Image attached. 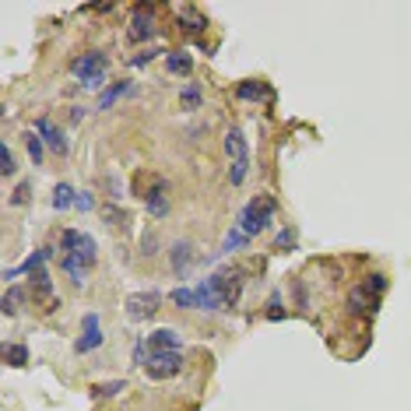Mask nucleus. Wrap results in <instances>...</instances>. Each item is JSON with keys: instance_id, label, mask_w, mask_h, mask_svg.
Instances as JSON below:
<instances>
[{"instance_id": "nucleus-34", "label": "nucleus", "mask_w": 411, "mask_h": 411, "mask_svg": "<svg viewBox=\"0 0 411 411\" xmlns=\"http://www.w3.org/2000/svg\"><path fill=\"white\" fill-rule=\"evenodd\" d=\"M74 208H81V211H91V208H95V197H91L88 190H78V200H74Z\"/></svg>"}, {"instance_id": "nucleus-21", "label": "nucleus", "mask_w": 411, "mask_h": 411, "mask_svg": "<svg viewBox=\"0 0 411 411\" xmlns=\"http://www.w3.org/2000/svg\"><path fill=\"white\" fill-rule=\"evenodd\" d=\"M180 310H197V292L193 288H173V295H169Z\"/></svg>"}, {"instance_id": "nucleus-9", "label": "nucleus", "mask_w": 411, "mask_h": 411, "mask_svg": "<svg viewBox=\"0 0 411 411\" xmlns=\"http://www.w3.org/2000/svg\"><path fill=\"white\" fill-rule=\"evenodd\" d=\"M35 134H42V141L49 144V151L67 155V137H64L60 127H53V120H49V116H39V120H35Z\"/></svg>"}, {"instance_id": "nucleus-5", "label": "nucleus", "mask_w": 411, "mask_h": 411, "mask_svg": "<svg viewBox=\"0 0 411 411\" xmlns=\"http://www.w3.org/2000/svg\"><path fill=\"white\" fill-rule=\"evenodd\" d=\"M211 285L222 299V310H232L236 299H239V288H243V274L239 271H218V274H211Z\"/></svg>"}, {"instance_id": "nucleus-24", "label": "nucleus", "mask_w": 411, "mask_h": 411, "mask_svg": "<svg viewBox=\"0 0 411 411\" xmlns=\"http://www.w3.org/2000/svg\"><path fill=\"white\" fill-rule=\"evenodd\" d=\"M4 362L25 366V362H28V348H25V344H4Z\"/></svg>"}, {"instance_id": "nucleus-7", "label": "nucleus", "mask_w": 411, "mask_h": 411, "mask_svg": "<svg viewBox=\"0 0 411 411\" xmlns=\"http://www.w3.org/2000/svg\"><path fill=\"white\" fill-rule=\"evenodd\" d=\"M159 302H162V292H134L130 299H127V317L130 320H144V317H151L159 310Z\"/></svg>"}, {"instance_id": "nucleus-31", "label": "nucleus", "mask_w": 411, "mask_h": 411, "mask_svg": "<svg viewBox=\"0 0 411 411\" xmlns=\"http://www.w3.org/2000/svg\"><path fill=\"white\" fill-rule=\"evenodd\" d=\"M102 218H106V225H120L127 215H123V211H116V204H106V208H102Z\"/></svg>"}, {"instance_id": "nucleus-20", "label": "nucleus", "mask_w": 411, "mask_h": 411, "mask_svg": "<svg viewBox=\"0 0 411 411\" xmlns=\"http://www.w3.org/2000/svg\"><path fill=\"white\" fill-rule=\"evenodd\" d=\"M180 21H183L186 32H204V25H208V21H204V15H197L193 8H180Z\"/></svg>"}, {"instance_id": "nucleus-27", "label": "nucleus", "mask_w": 411, "mask_h": 411, "mask_svg": "<svg viewBox=\"0 0 411 411\" xmlns=\"http://www.w3.org/2000/svg\"><path fill=\"white\" fill-rule=\"evenodd\" d=\"M120 390H127V383H123V380H113V383H98V387H91V397H116Z\"/></svg>"}, {"instance_id": "nucleus-29", "label": "nucleus", "mask_w": 411, "mask_h": 411, "mask_svg": "<svg viewBox=\"0 0 411 411\" xmlns=\"http://www.w3.org/2000/svg\"><path fill=\"white\" fill-rule=\"evenodd\" d=\"M180 98H183V106H186V110H197L204 95H200V88H197V85H186V88L180 91Z\"/></svg>"}, {"instance_id": "nucleus-12", "label": "nucleus", "mask_w": 411, "mask_h": 411, "mask_svg": "<svg viewBox=\"0 0 411 411\" xmlns=\"http://www.w3.org/2000/svg\"><path fill=\"white\" fill-rule=\"evenodd\" d=\"M193 256H197V253H193V243H190V239H176L173 250H169L173 271H176V274H186V268L193 264Z\"/></svg>"}, {"instance_id": "nucleus-23", "label": "nucleus", "mask_w": 411, "mask_h": 411, "mask_svg": "<svg viewBox=\"0 0 411 411\" xmlns=\"http://www.w3.org/2000/svg\"><path fill=\"white\" fill-rule=\"evenodd\" d=\"M42 137L32 130V134H25V148H28V159H32V166H42Z\"/></svg>"}, {"instance_id": "nucleus-8", "label": "nucleus", "mask_w": 411, "mask_h": 411, "mask_svg": "<svg viewBox=\"0 0 411 411\" xmlns=\"http://www.w3.org/2000/svg\"><path fill=\"white\" fill-rule=\"evenodd\" d=\"M71 71H74L81 81H88L91 74H102V71H106V53H102V49L81 53V57H74V60H71Z\"/></svg>"}, {"instance_id": "nucleus-37", "label": "nucleus", "mask_w": 411, "mask_h": 411, "mask_svg": "<svg viewBox=\"0 0 411 411\" xmlns=\"http://www.w3.org/2000/svg\"><path fill=\"white\" fill-rule=\"evenodd\" d=\"M141 246H144V253H148V256H151V253H159V250H155V246H159V239H155V232H148V236L141 239Z\"/></svg>"}, {"instance_id": "nucleus-13", "label": "nucleus", "mask_w": 411, "mask_h": 411, "mask_svg": "<svg viewBox=\"0 0 411 411\" xmlns=\"http://www.w3.org/2000/svg\"><path fill=\"white\" fill-rule=\"evenodd\" d=\"M144 208H148L151 218H166V215H169V193H166V183H159L155 190L144 197Z\"/></svg>"}, {"instance_id": "nucleus-4", "label": "nucleus", "mask_w": 411, "mask_h": 411, "mask_svg": "<svg viewBox=\"0 0 411 411\" xmlns=\"http://www.w3.org/2000/svg\"><path fill=\"white\" fill-rule=\"evenodd\" d=\"M183 369V355L180 351H148V362H144V373L151 380H169Z\"/></svg>"}, {"instance_id": "nucleus-28", "label": "nucleus", "mask_w": 411, "mask_h": 411, "mask_svg": "<svg viewBox=\"0 0 411 411\" xmlns=\"http://www.w3.org/2000/svg\"><path fill=\"white\" fill-rule=\"evenodd\" d=\"M15 169H18V166H15V155H11V148H8V144H0V176L8 180V176H15Z\"/></svg>"}, {"instance_id": "nucleus-18", "label": "nucleus", "mask_w": 411, "mask_h": 411, "mask_svg": "<svg viewBox=\"0 0 411 411\" xmlns=\"http://www.w3.org/2000/svg\"><path fill=\"white\" fill-rule=\"evenodd\" d=\"M21 302H25V288H21V285H11V288L4 292V317H15V313L21 310Z\"/></svg>"}, {"instance_id": "nucleus-15", "label": "nucleus", "mask_w": 411, "mask_h": 411, "mask_svg": "<svg viewBox=\"0 0 411 411\" xmlns=\"http://www.w3.org/2000/svg\"><path fill=\"white\" fill-rule=\"evenodd\" d=\"M130 91V81H116V85H110L106 91L98 95V102H95V110L102 113V110H113V102H120L123 95Z\"/></svg>"}, {"instance_id": "nucleus-14", "label": "nucleus", "mask_w": 411, "mask_h": 411, "mask_svg": "<svg viewBox=\"0 0 411 411\" xmlns=\"http://www.w3.org/2000/svg\"><path fill=\"white\" fill-rule=\"evenodd\" d=\"M193 292H197V310H222V299H218L211 278H208V281H200Z\"/></svg>"}, {"instance_id": "nucleus-19", "label": "nucleus", "mask_w": 411, "mask_h": 411, "mask_svg": "<svg viewBox=\"0 0 411 411\" xmlns=\"http://www.w3.org/2000/svg\"><path fill=\"white\" fill-rule=\"evenodd\" d=\"M236 95H239V98H246V102H261V98L268 95V88H264L261 81H243V85L236 88Z\"/></svg>"}, {"instance_id": "nucleus-16", "label": "nucleus", "mask_w": 411, "mask_h": 411, "mask_svg": "<svg viewBox=\"0 0 411 411\" xmlns=\"http://www.w3.org/2000/svg\"><path fill=\"white\" fill-rule=\"evenodd\" d=\"M98 344H102V331H98V327H85V334L74 341V351H78V355H88V351H95Z\"/></svg>"}, {"instance_id": "nucleus-30", "label": "nucleus", "mask_w": 411, "mask_h": 411, "mask_svg": "<svg viewBox=\"0 0 411 411\" xmlns=\"http://www.w3.org/2000/svg\"><path fill=\"white\" fill-rule=\"evenodd\" d=\"M246 239H250L246 232H239V229H229V236H225V243H222V253H232V250H239Z\"/></svg>"}, {"instance_id": "nucleus-32", "label": "nucleus", "mask_w": 411, "mask_h": 411, "mask_svg": "<svg viewBox=\"0 0 411 411\" xmlns=\"http://www.w3.org/2000/svg\"><path fill=\"white\" fill-rule=\"evenodd\" d=\"M162 53V49H144V53H137V57H130V67H144V64H151Z\"/></svg>"}, {"instance_id": "nucleus-17", "label": "nucleus", "mask_w": 411, "mask_h": 411, "mask_svg": "<svg viewBox=\"0 0 411 411\" xmlns=\"http://www.w3.org/2000/svg\"><path fill=\"white\" fill-rule=\"evenodd\" d=\"M74 200H78V190H74L71 183H57V190H53V208H57V211H67Z\"/></svg>"}, {"instance_id": "nucleus-11", "label": "nucleus", "mask_w": 411, "mask_h": 411, "mask_svg": "<svg viewBox=\"0 0 411 411\" xmlns=\"http://www.w3.org/2000/svg\"><path fill=\"white\" fill-rule=\"evenodd\" d=\"M180 334L173 327H159V331H151L148 334V351H180Z\"/></svg>"}, {"instance_id": "nucleus-38", "label": "nucleus", "mask_w": 411, "mask_h": 411, "mask_svg": "<svg viewBox=\"0 0 411 411\" xmlns=\"http://www.w3.org/2000/svg\"><path fill=\"white\" fill-rule=\"evenodd\" d=\"M25 200H28V186L21 183V186H18V193H15V204H25Z\"/></svg>"}, {"instance_id": "nucleus-26", "label": "nucleus", "mask_w": 411, "mask_h": 411, "mask_svg": "<svg viewBox=\"0 0 411 411\" xmlns=\"http://www.w3.org/2000/svg\"><path fill=\"white\" fill-rule=\"evenodd\" d=\"M81 239H85V232H74V229H67V232L60 236V250H64V256H67V253H78Z\"/></svg>"}, {"instance_id": "nucleus-39", "label": "nucleus", "mask_w": 411, "mask_h": 411, "mask_svg": "<svg viewBox=\"0 0 411 411\" xmlns=\"http://www.w3.org/2000/svg\"><path fill=\"white\" fill-rule=\"evenodd\" d=\"M81 324H85V327H98V313H88Z\"/></svg>"}, {"instance_id": "nucleus-10", "label": "nucleus", "mask_w": 411, "mask_h": 411, "mask_svg": "<svg viewBox=\"0 0 411 411\" xmlns=\"http://www.w3.org/2000/svg\"><path fill=\"white\" fill-rule=\"evenodd\" d=\"M376 295L366 288V285H358V288H351V295H348V310L355 313V317H373L376 313Z\"/></svg>"}, {"instance_id": "nucleus-22", "label": "nucleus", "mask_w": 411, "mask_h": 411, "mask_svg": "<svg viewBox=\"0 0 411 411\" xmlns=\"http://www.w3.org/2000/svg\"><path fill=\"white\" fill-rule=\"evenodd\" d=\"M166 64H169L173 74H190L193 71V60L186 53H166Z\"/></svg>"}, {"instance_id": "nucleus-35", "label": "nucleus", "mask_w": 411, "mask_h": 411, "mask_svg": "<svg viewBox=\"0 0 411 411\" xmlns=\"http://www.w3.org/2000/svg\"><path fill=\"white\" fill-rule=\"evenodd\" d=\"M366 288H369L373 295H380V292L387 288V278H383V274H369V278H366Z\"/></svg>"}, {"instance_id": "nucleus-2", "label": "nucleus", "mask_w": 411, "mask_h": 411, "mask_svg": "<svg viewBox=\"0 0 411 411\" xmlns=\"http://www.w3.org/2000/svg\"><path fill=\"white\" fill-rule=\"evenodd\" d=\"M225 155H229V183L232 186H243L246 173H250V148H246V137L243 130H229L225 134Z\"/></svg>"}, {"instance_id": "nucleus-33", "label": "nucleus", "mask_w": 411, "mask_h": 411, "mask_svg": "<svg viewBox=\"0 0 411 411\" xmlns=\"http://www.w3.org/2000/svg\"><path fill=\"white\" fill-rule=\"evenodd\" d=\"M292 246H295V232H292V229L278 232V239H274V250H292Z\"/></svg>"}, {"instance_id": "nucleus-36", "label": "nucleus", "mask_w": 411, "mask_h": 411, "mask_svg": "<svg viewBox=\"0 0 411 411\" xmlns=\"http://www.w3.org/2000/svg\"><path fill=\"white\" fill-rule=\"evenodd\" d=\"M102 85H106V71H102V74H91L88 81H81V88H85V91H98Z\"/></svg>"}, {"instance_id": "nucleus-25", "label": "nucleus", "mask_w": 411, "mask_h": 411, "mask_svg": "<svg viewBox=\"0 0 411 411\" xmlns=\"http://www.w3.org/2000/svg\"><path fill=\"white\" fill-rule=\"evenodd\" d=\"M32 285H35V295H39V299H49V295H53V285H49L46 268H39V271L32 274Z\"/></svg>"}, {"instance_id": "nucleus-3", "label": "nucleus", "mask_w": 411, "mask_h": 411, "mask_svg": "<svg viewBox=\"0 0 411 411\" xmlns=\"http://www.w3.org/2000/svg\"><path fill=\"white\" fill-rule=\"evenodd\" d=\"M91 264H95V239H91V236H85V239H81L78 253L60 256V268L71 274V281H74V285H85V274H88V268H91Z\"/></svg>"}, {"instance_id": "nucleus-1", "label": "nucleus", "mask_w": 411, "mask_h": 411, "mask_svg": "<svg viewBox=\"0 0 411 411\" xmlns=\"http://www.w3.org/2000/svg\"><path fill=\"white\" fill-rule=\"evenodd\" d=\"M274 211H278V204H274V197H268V193H261V197H253L246 208L239 211V218H236V229L239 232H246V236H261L271 222H274Z\"/></svg>"}, {"instance_id": "nucleus-6", "label": "nucleus", "mask_w": 411, "mask_h": 411, "mask_svg": "<svg viewBox=\"0 0 411 411\" xmlns=\"http://www.w3.org/2000/svg\"><path fill=\"white\" fill-rule=\"evenodd\" d=\"M155 35V18H151V8L148 4H137V11L130 15V25H127V39L130 42H148Z\"/></svg>"}]
</instances>
